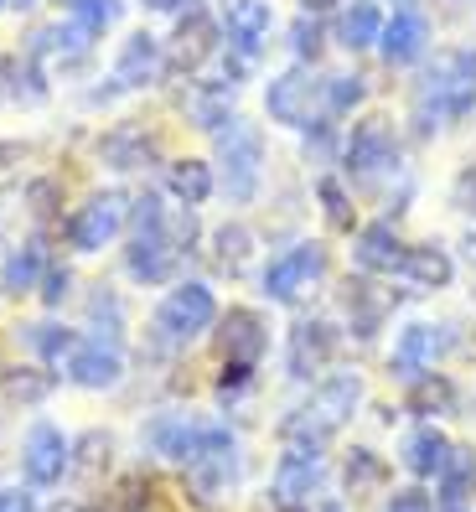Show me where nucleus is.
I'll use <instances>...</instances> for the list:
<instances>
[{"mask_svg":"<svg viewBox=\"0 0 476 512\" xmlns=\"http://www.w3.org/2000/svg\"><path fill=\"white\" fill-rule=\"evenodd\" d=\"M378 37H383V11L373 0H347L342 16H337V47L368 52V47H378Z\"/></svg>","mask_w":476,"mask_h":512,"instance_id":"nucleus-36","label":"nucleus"},{"mask_svg":"<svg viewBox=\"0 0 476 512\" xmlns=\"http://www.w3.org/2000/svg\"><path fill=\"white\" fill-rule=\"evenodd\" d=\"M63 16H73V21H83L88 32H114L119 21H125V0H73V11H63Z\"/></svg>","mask_w":476,"mask_h":512,"instance_id":"nucleus-41","label":"nucleus"},{"mask_svg":"<svg viewBox=\"0 0 476 512\" xmlns=\"http://www.w3.org/2000/svg\"><path fill=\"white\" fill-rule=\"evenodd\" d=\"M435 502L440 507H476V445L456 440L451 461L435 476Z\"/></svg>","mask_w":476,"mask_h":512,"instance_id":"nucleus-30","label":"nucleus"},{"mask_svg":"<svg viewBox=\"0 0 476 512\" xmlns=\"http://www.w3.org/2000/svg\"><path fill=\"white\" fill-rule=\"evenodd\" d=\"M218 295L207 280H176L151 311V331H145V347L161 352V357H176L187 352L192 342H202L207 331L218 326Z\"/></svg>","mask_w":476,"mask_h":512,"instance_id":"nucleus-1","label":"nucleus"},{"mask_svg":"<svg viewBox=\"0 0 476 512\" xmlns=\"http://www.w3.org/2000/svg\"><path fill=\"white\" fill-rule=\"evenodd\" d=\"M270 32H275V6L270 0H223V47L238 52L244 63H254V57L264 52Z\"/></svg>","mask_w":476,"mask_h":512,"instance_id":"nucleus-20","label":"nucleus"},{"mask_svg":"<svg viewBox=\"0 0 476 512\" xmlns=\"http://www.w3.org/2000/svg\"><path fill=\"white\" fill-rule=\"evenodd\" d=\"M461 259H466V264H476V233H466V238H461Z\"/></svg>","mask_w":476,"mask_h":512,"instance_id":"nucleus-51","label":"nucleus"},{"mask_svg":"<svg viewBox=\"0 0 476 512\" xmlns=\"http://www.w3.org/2000/svg\"><path fill=\"white\" fill-rule=\"evenodd\" d=\"M363 404H368V378L357 373V368H337V373H321V378H316L301 419H306L316 435L337 440L352 419H357V409H363Z\"/></svg>","mask_w":476,"mask_h":512,"instance_id":"nucleus-8","label":"nucleus"},{"mask_svg":"<svg viewBox=\"0 0 476 512\" xmlns=\"http://www.w3.org/2000/svg\"><path fill=\"white\" fill-rule=\"evenodd\" d=\"M213 430H218V419H207L197 409H151L140 419V450L151 461L182 471V466H192L207 450Z\"/></svg>","mask_w":476,"mask_h":512,"instance_id":"nucleus-5","label":"nucleus"},{"mask_svg":"<svg viewBox=\"0 0 476 512\" xmlns=\"http://www.w3.org/2000/svg\"><path fill=\"white\" fill-rule=\"evenodd\" d=\"M378 52H383V63H389V68L420 63V57L430 52V21H425L420 11H394L389 21H383Z\"/></svg>","mask_w":476,"mask_h":512,"instance_id":"nucleus-25","label":"nucleus"},{"mask_svg":"<svg viewBox=\"0 0 476 512\" xmlns=\"http://www.w3.org/2000/svg\"><path fill=\"white\" fill-rule=\"evenodd\" d=\"M0 512H47L42 492H32L26 481H0Z\"/></svg>","mask_w":476,"mask_h":512,"instance_id":"nucleus-47","label":"nucleus"},{"mask_svg":"<svg viewBox=\"0 0 476 512\" xmlns=\"http://www.w3.org/2000/svg\"><path fill=\"white\" fill-rule=\"evenodd\" d=\"M342 161L352 176H389L399 171V130H394V119H383V114H368V119H357L352 135H347V150H342Z\"/></svg>","mask_w":476,"mask_h":512,"instance_id":"nucleus-16","label":"nucleus"},{"mask_svg":"<svg viewBox=\"0 0 476 512\" xmlns=\"http://www.w3.org/2000/svg\"><path fill=\"white\" fill-rule=\"evenodd\" d=\"M254 383H259V368H249V363H223L213 394H218V404H238L244 394H254Z\"/></svg>","mask_w":476,"mask_h":512,"instance_id":"nucleus-42","label":"nucleus"},{"mask_svg":"<svg viewBox=\"0 0 476 512\" xmlns=\"http://www.w3.org/2000/svg\"><path fill=\"white\" fill-rule=\"evenodd\" d=\"M363 99H368V78H357V73H337V78L321 83V109L326 114H352Z\"/></svg>","mask_w":476,"mask_h":512,"instance_id":"nucleus-40","label":"nucleus"},{"mask_svg":"<svg viewBox=\"0 0 476 512\" xmlns=\"http://www.w3.org/2000/svg\"><path fill=\"white\" fill-rule=\"evenodd\" d=\"M451 450H456V440L445 435L435 419H420V425L399 440V466H404L414 481H435L440 466L451 461Z\"/></svg>","mask_w":476,"mask_h":512,"instance_id":"nucleus-24","label":"nucleus"},{"mask_svg":"<svg viewBox=\"0 0 476 512\" xmlns=\"http://www.w3.org/2000/svg\"><path fill=\"white\" fill-rule=\"evenodd\" d=\"M456 404H461V388L445 373H425V378L404 383V414L414 419H445V414H456Z\"/></svg>","mask_w":476,"mask_h":512,"instance_id":"nucleus-33","label":"nucleus"},{"mask_svg":"<svg viewBox=\"0 0 476 512\" xmlns=\"http://www.w3.org/2000/svg\"><path fill=\"white\" fill-rule=\"evenodd\" d=\"M47 264H52L47 238H26V244H16L6 254V264H0V290L6 295H32L47 275Z\"/></svg>","mask_w":476,"mask_h":512,"instance_id":"nucleus-31","label":"nucleus"},{"mask_svg":"<svg viewBox=\"0 0 476 512\" xmlns=\"http://www.w3.org/2000/svg\"><path fill=\"white\" fill-rule=\"evenodd\" d=\"M68 471H73V435L57 425V419L37 414L32 425L21 430V440H16V476L32 492L47 497V492H57L68 481Z\"/></svg>","mask_w":476,"mask_h":512,"instance_id":"nucleus-6","label":"nucleus"},{"mask_svg":"<svg viewBox=\"0 0 476 512\" xmlns=\"http://www.w3.org/2000/svg\"><path fill=\"white\" fill-rule=\"evenodd\" d=\"M88 337H109V342H125V295L99 285L88 295Z\"/></svg>","mask_w":476,"mask_h":512,"instance_id":"nucleus-39","label":"nucleus"},{"mask_svg":"<svg viewBox=\"0 0 476 512\" xmlns=\"http://www.w3.org/2000/svg\"><path fill=\"white\" fill-rule=\"evenodd\" d=\"M156 156H161L156 130L135 125V119H125V125H109V130H104V140H99V161H104L109 171H119V176L145 171Z\"/></svg>","mask_w":476,"mask_h":512,"instance_id":"nucleus-22","label":"nucleus"},{"mask_svg":"<svg viewBox=\"0 0 476 512\" xmlns=\"http://www.w3.org/2000/svg\"><path fill=\"white\" fill-rule=\"evenodd\" d=\"M0 11H6V0H0Z\"/></svg>","mask_w":476,"mask_h":512,"instance_id":"nucleus-55","label":"nucleus"},{"mask_svg":"<svg viewBox=\"0 0 476 512\" xmlns=\"http://www.w3.org/2000/svg\"><path fill=\"white\" fill-rule=\"evenodd\" d=\"M471 109H476V47H451L435 57V68L414 94V119H420V135H435L451 119H466Z\"/></svg>","mask_w":476,"mask_h":512,"instance_id":"nucleus-3","label":"nucleus"},{"mask_svg":"<svg viewBox=\"0 0 476 512\" xmlns=\"http://www.w3.org/2000/svg\"><path fill=\"white\" fill-rule=\"evenodd\" d=\"M440 512H476V507H440Z\"/></svg>","mask_w":476,"mask_h":512,"instance_id":"nucleus-53","label":"nucleus"},{"mask_svg":"<svg viewBox=\"0 0 476 512\" xmlns=\"http://www.w3.org/2000/svg\"><path fill=\"white\" fill-rule=\"evenodd\" d=\"M166 192L176 197V207H202V202H213L218 176H213V166H207V161L182 156V161L166 166Z\"/></svg>","mask_w":476,"mask_h":512,"instance_id":"nucleus-35","label":"nucleus"},{"mask_svg":"<svg viewBox=\"0 0 476 512\" xmlns=\"http://www.w3.org/2000/svg\"><path fill=\"white\" fill-rule=\"evenodd\" d=\"M311 512H347L342 497H326V502H311Z\"/></svg>","mask_w":476,"mask_h":512,"instance_id":"nucleus-50","label":"nucleus"},{"mask_svg":"<svg viewBox=\"0 0 476 512\" xmlns=\"http://www.w3.org/2000/svg\"><path fill=\"white\" fill-rule=\"evenodd\" d=\"M213 264L223 269L228 280H238V275L254 264V233H249L244 223H223V228L213 233Z\"/></svg>","mask_w":476,"mask_h":512,"instance_id":"nucleus-38","label":"nucleus"},{"mask_svg":"<svg viewBox=\"0 0 476 512\" xmlns=\"http://www.w3.org/2000/svg\"><path fill=\"white\" fill-rule=\"evenodd\" d=\"M399 280L414 290V295H435L456 280V259L451 249H440V244H409L404 259H399Z\"/></svg>","mask_w":476,"mask_h":512,"instance_id":"nucleus-27","label":"nucleus"},{"mask_svg":"<svg viewBox=\"0 0 476 512\" xmlns=\"http://www.w3.org/2000/svg\"><path fill=\"white\" fill-rule=\"evenodd\" d=\"M57 394V373L42 363H16L0 368V404L6 409H42Z\"/></svg>","mask_w":476,"mask_h":512,"instance_id":"nucleus-28","label":"nucleus"},{"mask_svg":"<svg viewBox=\"0 0 476 512\" xmlns=\"http://www.w3.org/2000/svg\"><path fill=\"white\" fill-rule=\"evenodd\" d=\"M94 42H99V32H88L83 21H73V16H63V21H52V26H37L32 37H26V57H37L42 68H83L88 57H94Z\"/></svg>","mask_w":476,"mask_h":512,"instance_id":"nucleus-18","label":"nucleus"},{"mask_svg":"<svg viewBox=\"0 0 476 512\" xmlns=\"http://www.w3.org/2000/svg\"><path fill=\"white\" fill-rule=\"evenodd\" d=\"M114 435L109 430H83V435H73V471L68 476H78V481H99V476H109V466H114Z\"/></svg>","mask_w":476,"mask_h":512,"instance_id":"nucleus-37","label":"nucleus"},{"mask_svg":"<svg viewBox=\"0 0 476 512\" xmlns=\"http://www.w3.org/2000/svg\"><path fill=\"white\" fill-rule=\"evenodd\" d=\"M130 192H119V187H104L94 192L83 207H73V218H68V249L73 254H104L119 233L130 228Z\"/></svg>","mask_w":476,"mask_h":512,"instance_id":"nucleus-9","label":"nucleus"},{"mask_svg":"<svg viewBox=\"0 0 476 512\" xmlns=\"http://www.w3.org/2000/svg\"><path fill=\"white\" fill-rule=\"evenodd\" d=\"M6 6H11L16 16H26V11H37V6H42V0H6Z\"/></svg>","mask_w":476,"mask_h":512,"instance_id":"nucleus-52","label":"nucleus"},{"mask_svg":"<svg viewBox=\"0 0 476 512\" xmlns=\"http://www.w3.org/2000/svg\"><path fill=\"white\" fill-rule=\"evenodd\" d=\"M26 331V347H32V357L42 368H52V373H63L68 368V357L78 352V342H83V331H73V326H63V321H37V326H21Z\"/></svg>","mask_w":476,"mask_h":512,"instance_id":"nucleus-34","label":"nucleus"},{"mask_svg":"<svg viewBox=\"0 0 476 512\" xmlns=\"http://www.w3.org/2000/svg\"><path fill=\"white\" fill-rule=\"evenodd\" d=\"M47 68L26 52L0 57V109H42L47 104Z\"/></svg>","mask_w":476,"mask_h":512,"instance_id":"nucleus-23","label":"nucleus"},{"mask_svg":"<svg viewBox=\"0 0 476 512\" xmlns=\"http://www.w3.org/2000/svg\"><path fill=\"white\" fill-rule=\"evenodd\" d=\"M471 295H476V290H471Z\"/></svg>","mask_w":476,"mask_h":512,"instance_id":"nucleus-56","label":"nucleus"},{"mask_svg":"<svg viewBox=\"0 0 476 512\" xmlns=\"http://www.w3.org/2000/svg\"><path fill=\"white\" fill-rule=\"evenodd\" d=\"M316 104H321V83L311 78L306 63H295L264 83V114L285 130H311L316 125Z\"/></svg>","mask_w":476,"mask_h":512,"instance_id":"nucleus-13","label":"nucleus"},{"mask_svg":"<svg viewBox=\"0 0 476 512\" xmlns=\"http://www.w3.org/2000/svg\"><path fill=\"white\" fill-rule=\"evenodd\" d=\"M171 68L166 57V42L156 32H130L114 52V68H109V83L114 94H145V88H156Z\"/></svg>","mask_w":476,"mask_h":512,"instance_id":"nucleus-15","label":"nucleus"},{"mask_svg":"<svg viewBox=\"0 0 476 512\" xmlns=\"http://www.w3.org/2000/svg\"><path fill=\"white\" fill-rule=\"evenodd\" d=\"M389 481H394V461L383 456V450H373V445H352L347 456H342V492H347L352 502L383 497V492H389Z\"/></svg>","mask_w":476,"mask_h":512,"instance_id":"nucleus-26","label":"nucleus"},{"mask_svg":"<svg viewBox=\"0 0 476 512\" xmlns=\"http://www.w3.org/2000/svg\"><path fill=\"white\" fill-rule=\"evenodd\" d=\"M218 187L238 207L254 202L264 187V135H259V125H249L238 114L218 130Z\"/></svg>","mask_w":476,"mask_h":512,"instance_id":"nucleus-7","label":"nucleus"},{"mask_svg":"<svg viewBox=\"0 0 476 512\" xmlns=\"http://www.w3.org/2000/svg\"><path fill=\"white\" fill-rule=\"evenodd\" d=\"M301 6H306V11H342L347 0H301Z\"/></svg>","mask_w":476,"mask_h":512,"instance_id":"nucleus-49","label":"nucleus"},{"mask_svg":"<svg viewBox=\"0 0 476 512\" xmlns=\"http://www.w3.org/2000/svg\"><path fill=\"white\" fill-rule=\"evenodd\" d=\"M130 373V357H125V342H109V337H83L78 352L68 357L63 368V383L78 388V394H114Z\"/></svg>","mask_w":476,"mask_h":512,"instance_id":"nucleus-12","label":"nucleus"},{"mask_svg":"<svg viewBox=\"0 0 476 512\" xmlns=\"http://www.w3.org/2000/svg\"><path fill=\"white\" fill-rule=\"evenodd\" d=\"M223 52V26L207 16L202 6L187 11V16H176V37L166 47L171 57V68H187V73H207V63Z\"/></svg>","mask_w":476,"mask_h":512,"instance_id":"nucleus-21","label":"nucleus"},{"mask_svg":"<svg viewBox=\"0 0 476 512\" xmlns=\"http://www.w3.org/2000/svg\"><path fill=\"white\" fill-rule=\"evenodd\" d=\"M37 295H42L47 311H57V306H63V300L73 295V269H68V264H47V275H42Z\"/></svg>","mask_w":476,"mask_h":512,"instance_id":"nucleus-45","label":"nucleus"},{"mask_svg":"<svg viewBox=\"0 0 476 512\" xmlns=\"http://www.w3.org/2000/svg\"><path fill=\"white\" fill-rule=\"evenodd\" d=\"M456 326H430V321H409L399 337H394V352H389V378L394 383H414L435 373V363L445 357V347H451Z\"/></svg>","mask_w":476,"mask_h":512,"instance_id":"nucleus-17","label":"nucleus"},{"mask_svg":"<svg viewBox=\"0 0 476 512\" xmlns=\"http://www.w3.org/2000/svg\"><path fill=\"white\" fill-rule=\"evenodd\" d=\"M166 213L171 207L145 192L130 202V244H125V275L135 285H176V269H182L187 249L171 238L166 228Z\"/></svg>","mask_w":476,"mask_h":512,"instance_id":"nucleus-2","label":"nucleus"},{"mask_svg":"<svg viewBox=\"0 0 476 512\" xmlns=\"http://www.w3.org/2000/svg\"><path fill=\"white\" fill-rule=\"evenodd\" d=\"M290 52H295V57H301V63H306V68H311V63H316V57H321V26L311 21V11H306L301 21H295V26H290Z\"/></svg>","mask_w":476,"mask_h":512,"instance_id":"nucleus-46","label":"nucleus"},{"mask_svg":"<svg viewBox=\"0 0 476 512\" xmlns=\"http://www.w3.org/2000/svg\"><path fill=\"white\" fill-rule=\"evenodd\" d=\"M218 352H223V363H249L259 368L264 363V352H270V321H264V311L254 306H228L218 316Z\"/></svg>","mask_w":476,"mask_h":512,"instance_id":"nucleus-19","label":"nucleus"},{"mask_svg":"<svg viewBox=\"0 0 476 512\" xmlns=\"http://www.w3.org/2000/svg\"><path fill=\"white\" fill-rule=\"evenodd\" d=\"M326 481H332V466H326V456H316V450H290L280 445L275 456V471H270V502L275 512H290V507H311Z\"/></svg>","mask_w":476,"mask_h":512,"instance_id":"nucleus-11","label":"nucleus"},{"mask_svg":"<svg viewBox=\"0 0 476 512\" xmlns=\"http://www.w3.org/2000/svg\"><path fill=\"white\" fill-rule=\"evenodd\" d=\"M321 275H326V244L301 238V244L280 249L270 264L259 269V295L270 300V306H295L301 290H311Z\"/></svg>","mask_w":476,"mask_h":512,"instance_id":"nucleus-10","label":"nucleus"},{"mask_svg":"<svg viewBox=\"0 0 476 512\" xmlns=\"http://www.w3.org/2000/svg\"><path fill=\"white\" fill-rule=\"evenodd\" d=\"M404 249L409 244L389 223H368L363 233H357V244H352V259H357V269H368V275H399Z\"/></svg>","mask_w":476,"mask_h":512,"instance_id":"nucleus-32","label":"nucleus"},{"mask_svg":"<svg viewBox=\"0 0 476 512\" xmlns=\"http://www.w3.org/2000/svg\"><path fill=\"white\" fill-rule=\"evenodd\" d=\"M342 306H347V331H352V337L357 342H373L378 331H383V321H389V311H394V295L357 280V285H347Z\"/></svg>","mask_w":476,"mask_h":512,"instance_id":"nucleus-29","label":"nucleus"},{"mask_svg":"<svg viewBox=\"0 0 476 512\" xmlns=\"http://www.w3.org/2000/svg\"><path fill=\"white\" fill-rule=\"evenodd\" d=\"M52 6H63V11H73V0H52Z\"/></svg>","mask_w":476,"mask_h":512,"instance_id":"nucleus-54","label":"nucleus"},{"mask_svg":"<svg viewBox=\"0 0 476 512\" xmlns=\"http://www.w3.org/2000/svg\"><path fill=\"white\" fill-rule=\"evenodd\" d=\"M238 487H244V445H238V435L218 419L207 450L192 466H182V492L197 512H223L238 497Z\"/></svg>","mask_w":476,"mask_h":512,"instance_id":"nucleus-4","label":"nucleus"},{"mask_svg":"<svg viewBox=\"0 0 476 512\" xmlns=\"http://www.w3.org/2000/svg\"><path fill=\"white\" fill-rule=\"evenodd\" d=\"M342 347V331L321 316H301L290 326V342H285V373L290 383H316L326 368H332V357Z\"/></svg>","mask_w":476,"mask_h":512,"instance_id":"nucleus-14","label":"nucleus"},{"mask_svg":"<svg viewBox=\"0 0 476 512\" xmlns=\"http://www.w3.org/2000/svg\"><path fill=\"white\" fill-rule=\"evenodd\" d=\"M140 6L156 16H187V11H197V0H140Z\"/></svg>","mask_w":476,"mask_h":512,"instance_id":"nucleus-48","label":"nucleus"},{"mask_svg":"<svg viewBox=\"0 0 476 512\" xmlns=\"http://www.w3.org/2000/svg\"><path fill=\"white\" fill-rule=\"evenodd\" d=\"M316 197H321V207H326V223L332 228H352V213H347V187L337 182V176H321L316 182Z\"/></svg>","mask_w":476,"mask_h":512,"instance_id":"nucleus-44","label":"nucleus"},{"mask_svg":"<svg viewBox=\"0 0 476 512\" xmlns=\"http://www.w3.org/2000/svg\"><path fill=\"white\" fill-rule=\"evenodd\" d=\"M383 512H440L435 492L425 481H409V487H389L383 492Z\"/></svg>","mask_w":476,"mask_h":512,"instance_id":"nucleus-43","label":"nucleus"}]
</instances>
